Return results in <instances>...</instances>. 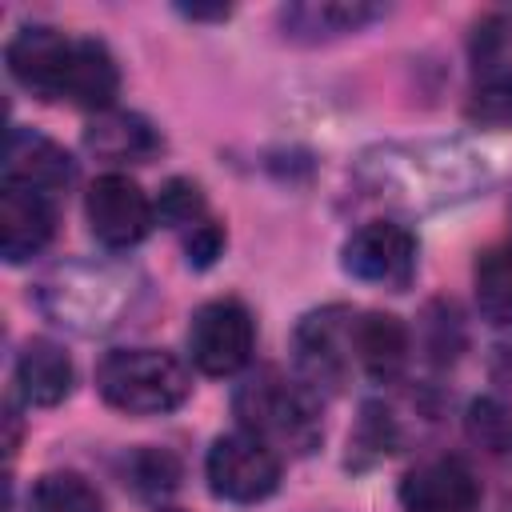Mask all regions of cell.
I'll use <instances>...</instances> for the list:
<instances>
[{"label":"cell","mask_w":512,"mask_h":512,"mask_svg":"<svg viewBox=\"0 0 512 512\" xmlns=\"http://www.w3.org/2000/svg\"><path fill=\"white\" fill-rule=\"evenodd\" d=\"M360 184L400 208H440L488 184L492 164L468 144H388L360 160Z\"/></svg>","instance_id":"6da1fadb"},{"label":"cell","mask_w":512,"mask_h":512,"mask_svg":"<svg viewBox=\"0 0 512 512\" xmlns=\"http://www.w3.org/2000/svg\"><path fill=\"white\" fill-rule=\"evenodd\" d=\"M232 412L244 432L260 436L276 452L284 448V452L304 456L324 436L320 396L300 376H284L280 368H260L244 384H236Z\"/></svg>","instance_id":"7a4b0ae2"},{"label":"cell","mask_w":512,"mask_h":512,"mask_svg":"<svg viewBox=\"0 0 512 512\" xmlns=\"http://www.w3.org/2000/svg\"><path fill=\"white\" fill-rule=\"evenodd\" d=\"M136 292H140V276L120 264L68 260L40 280L36 300L44 316H52L56 324L92 336V332L116 328L120 316L132 312Z\"/></svg>","instance_id":"3957f363"},{"label":"cell","mask_w":512,"mask_h":512,"mask_svg":"<svg viewBox=\"0 0 512 512\" xmlns=\"http://www.w3.org/2000/svg\"><path fill=\"white\" fill-rule=\"evenodd\" d=\"M96 388L116 412L164 416L188 400L192 376L164 348H112L96 364Z\"/></svg>","instance_id":"277c9868"},{"label":"cell","mask_w":512,"mask_h":512,"mask_svg":"<svg viewBox=\"0 0 512 512\" xmlns=\"http://www.w3.org/2000/svg\"><path fill=\"white\" fill-rule=\"evenodd\" d=\"M204 476H208L212 496H220L228 504H260L280 488L284 464L272 444L236 428V432H224L212 440V448L204 456Z\"/></svg>","instance_id":"5b68a950"},{"label":"cell","mask_w":512,"mask_h":512,"mask_svg":"<svg viewBox=\"0 0 512 512\" xmlns=\"http://www.w3.org/2000/svg\"><path fill=\"white\" fill-rule=\"evenodd\" d=\"M352 324L356 312L344 304H328L316 308L308 316H300L296 324V368L300 380L320 396V392H340L352 376L356 364V348H352Z\"/></svg>","instance_id":"8992f818"},{"label":"cell","mask_w":512,"mask_h":512,"mask_svg":"<svg viewBox=\"0 0 512 512\" xmlns=\"http://www.w3.org/2000/svg\"><path fill=\"white\" fill-rule=\"evenodd\" d=\"M256 352V320L252 312L232 300H208L188 320V356L204 376H236L248 368Z\"/></svg>","instance_id":"52a82bcc"},{"label":"cell","mask_w":512,"mask_h":512,"mask_svg":"<svg viewBox=\"0 0 512 512\" xmlns=\"http://www.w3.org/2000/svg\"><path fill=\"white\" fill-rule=\"evenodd\" d=\"M84 216H88V228L92 236L112 248V252H124V248H136L152 224H156V200L124 172H104L92 180L88 196H84Z\"/></svg>","instance_id":"ba28073f"},{"label":"cell","mask_w":512,"mask_h":512,"mask_svg":"<svg viewBox=\"0 0 512 512\" xmlns=\"http://www.w3.org/2000/svg\"><path fill=\"white\" fill-rule=\"evenodd\" d=\"M340 264L364 284L404 292L416 276V236L396 220H368L344 240Z\"/></svg>","instance_id":"9c48e42d"},{"label":"cell","mask_w":512,"mask_h":512,"mask_svg":"<svg viewBox=\"0 0 512 512\" xmlns=\"http://www.w3.org/2000/svg\"><path fill=\"white\" fill-rule=\"evenodd\" d=\"M72 44H76V36H64L52 24H24L4 48L12 80L24 84L40 100H60L68 60H72Z\"/></svg>","instance_id":"30bf717a"},{"label":"cell","mask_w":512,"mask_h":512,"mask_svg":"<svg viewBox=\"0 0 512 512\" xmlns=\"http://www.w3.org/2000/svg\"><path fill=\"white\" fill-rule=\"evenodd\" d=\"M404 512H476L480 480L460 456H432L400 484Z\"/></svg>","instance_id":"8fae6325"},{"label":"cell","mask_w":512,"mask_h":512,"mask_svg":"<svg viewBox=\"0 0 512 512\" xmlns=\"http://www.w3.org/2000/svg\"><path fill=\"white\" fill-rule=\"evenodd\" d=\"M72 176H76V164H72V156L52 136H44L36 128H12L8 132L4 184L56 196V192H64L72 184Z\"/></svg>","instance_id":"7c38bea8"},{"label":"cell","mask_w":512,"mask_h":512,"mask_svg":"<svg viewBox=\"0 0 512 512\" xmlns=\"http://www.w3.org/2000/svg\"><path fill=\"white\" fill-rule=\"evenodd\" d=\"M56 232V208L52 196L4 184L0 196V252L8 264H24L48 248Z\"/></svg>","instance_id":"4fadbf2b"},{"label":"cell","mask_w":512,"mask_h":512,"mask_svg":"<svg viewBox=\"0 0 512 512\" xmlns=\"http://www.w3.org/2000/svg\"><path fill=\"white\" fill-rule=\"evenodd\" d=\"M84 148L108 164H148L164 152V136L156 132L148 116L128 112V108H108L88 120Z\"/></svg>","instance_id":"5bb4252c"},{"label":"cell","mask_w":512,"mask_h":512,"mask_svg":"<svg viewBox=\"0 0 512 512\" xmlns=\"http://www.w3.org/2000/svg\"><path fill=\"white\" fill-rule=\"evenodd\" d=\"M116 92H120V68H116V56L108 52V44L96 36H76L60 100L88 108V112H108Z\"/></svg>","instance_id":"9a60e30c"},{"label":"cell","mask_w":512,"mask_h":512,"mask_svg":"<svg viewBox=\"0 0 512 512\" xmlns=\"http://www.w3.org/2000/svg\"><path fill=\"white\" fill-rule=\"evenodd\" d=\"M76 384V368L68 360V352L48 340V336H32L20 356H16V388L32 408H52L60 400H68Z\"/></svg>","instance_id":"2e32d148"},{"label":"cell","mask_w":512,"mask_h":512,"mask_svg":"<svg viewBox=\"0 0 512 512\" xmlns=\"http://www.w3.org/2000/svg\"><path fill=\"white\" fill-rule=\"evenodd\" d=\"M352 348H356V368H364L372 380H396L400 368L408 364V328L392 312H356L352 324Z\"/></svg>","instance_id":"e0dca14e"},{"label":"cell","mask_w":512,"mask_h":512,"mask_svg":"<svg viewBox=\"0 0 512 512\" xmlns=\"http://www.w3.org/2000/svg\"><path fill=\"white\" fill-rule=\"evenodd\" d=\"M380 16L376 4H360V0H312V4H288L280 8V28L288 40H304V44H320V40H336L348 32H360L364 24H372Z\"/></svg>","instance_id":"ac0fdd59"},{"label":"cell","mask_w":512,"mask_h":512,"mask_svg":"<svg viewBox=\"0 0 512 512\" xmlns=\"http://www.w3.org/2000/svg\"><path fill=\"white\" fill-rule=\"evenodd\" d=\"M476 308L488 324H512V240H496L476 256L472 268Z\"/></svg>","instance_id":"d6986e66"},{"label":"cell","mask_w":512,"mask_h":512,"mask_svg":"<svg viewBox=\"0 0 512 512\" xmlns=\"http://www.w3.org/2000/svg\"><path fill=\"white\" fill-rule=\"evenodd\" d=\"M28 512H104V500L80 472H48L36 480Z\"/></svg>","instance_id":"ffe728a7"},{"label":"cell","mask_w":512,"mask_h":512,"mask_svg":"<svg viewBox=\"0 0 512 512\" xmlns=\"http://www.w3.org/2000/svg\"><path fill=\"white\" fill-rule=\"evenodd\" d=\"M464 116L480 128H512V68H488L468 92Z\"/></svg>","instance_id":"44dd1931"},{"label":"cell","mask_w":512,"mask_h":512,"mask_svg":"<svg viewBox=\"0 0 512 512\" xmlns=\"http://www.w3.org/2000/svg\"><path fill=\"white\" fill-rule=\"evenodd\" d=\"M464 428H468V440L480 444L484 452L500 456V452H512V412L492 400V396H480L468 404V416H464Z\"/></svg>","instance_id":"7402d4cb"},{"label":"cell","mask_w":512,"mask_h":512,"mask_svg":"<svg viewBox=\"0 0 512 512\" xmlns=\"http://www.w3.org/2000/svg\"><path fill=\"white\" fill-rule=\"evenodd\" d=\"M204 216H208V208H204V192H200L196 180H188V176L164 180V188H160V196H156V220H160V224L188 232V228L200 224Z\"/></svg>","instance_id":"603a6c76"},{"label":"cell","mask_w":512,"mask_h":512,"mask_svg":"<svg viewBox=\"0 0 512 512\" xmlns=\"http://www.w3.org/2000/svg\"><path fill=\"white\" fill-rule=\"evenodd\" d=\"M128 476H132V488H136L140 496L156 500V496H164V492L176 488L180 464H176V456L164 452V448H140V452H132V460H128Z\"/></svg>","instance_id":"cb8c5ba5"},{"label":"cell","mask_w":512,"mask_h":512,"mask_svg":"<svg viewBox=\"0 0 512 512\" xmlns=\"http://www.w3.org/2000/svg\"><path fill=\"white\" fill-rule=\"evenodd\" d=\"M184 252H188V264L208 268V264L224 252V224L212 220V216H204L200 224H192V228L184 232Z\"/></svg>","instance_id":"d4e9b609"},{"label":"cell","mask_w":512,"mask_h":512,"mask_svg":"<svg viewBox=\"0 0 512 512\" xmlns=\"http://www.w3.org/2000/svg\"><path fill=\"white\" fill-rule=\"evenodd\" d=\"M164 512H176V508H164Z\"/></svg>","instance_id":"484cf974"}]
</instances>
